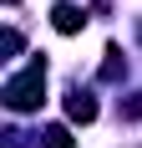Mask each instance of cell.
Instances as JSON below:
<instances>
[{"label":"cell","instance_id":"1","mask_svg":"<svg viewBox=\"0 0 142 148\" xmlns=\"http://www.w3.org/2000/svg\"><path fill=\"white\" fill-rule=\"evenodd\" d=\"M0 97H5V107H10V112H36V107H41V97H46V61L36 56L26 72H15L10 82H5V92H0Z\"/></svg>","mask_w":142,"mask_h":148},{"label":"cell","instance_id":"2","mask_svg":"<svg viewBox=\"0 0 142 148\" xmlns=\"http://www.w3.org/2000/svg\"><path fill=\"white\" fill-rule=\"evenodd\" d=\"M66 118H71V123H91V118H97V97L81 92V87L66 92Z\"/></svg>","mask_w":142,"mask_h":148},{"label":"cell","instance_id":"3","mask_svg":"<svg viewBox=\"0 0 142 148\" xmlns=\"http://www.w3.org/2000/svg\"><path fill=\"white\" fill-rule=\"evenodd\" d=\"M51 26H56L61 36H76V31L86 26V15H81V5H66V0H61L56 10H51Z\"/></svg>","mask_w":142,"mask_h":148},{"label":"cell","instance_id":"4","mask_svg":"<svg viewBox=\"0 0 142 148\" xmlns=\"http://www.w3.org/2000/svg\"><path fill=\"white\" fill-rule=\"evenodd\" d=\"M122 72H127V61H122V51H117V46H107V61H101V82H117Z\"/></svg>","mask_w":142,"mask_h":148},{"label":"cell","instance_id":"5","mask_svg":"<svg viewBox=\"0 0 142 148\" xmlns=\"http://www.w3.org/2000/svg\"><path fill=\"white\" fill-rule=\"evenodd\" d=\"M46 148H76V138H71V128H61V123H51V128H46Z\"/></svg>","mask_w":142,"mask_h":148},{"label":"cell","instance_id":"6","mask_svg":"<svg viewBox=\"0 0 142 148\" xmlns=\"http://www.w3.org/2000/svg\"><path fill=\"white\" fill-rule=\"evenodd\" d=\"M0 51H20V31H5L0 36Z\"/></svg>","mask_w":142,"mask_h":148}]
</instances>
